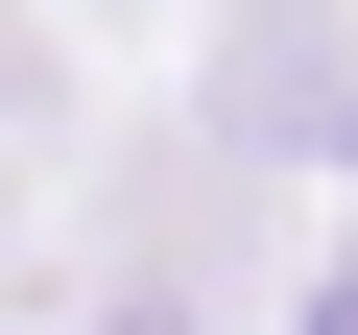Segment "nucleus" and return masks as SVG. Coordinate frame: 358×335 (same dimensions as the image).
Listing matches in <instances>:
<instances>
[{
    "mask_svg": "<svg viewBox=\"0 0 358 335\" xmlns=\"http://www.w3.org/2000/svg\"><path fill=\"white\" fill-rule=\"evenodd\" d=\"M96 335H192V311H167V287H120V311H96Z\"/></svg>",
    "mask_w": 358,
    "mask_h": 335,
    "instance_id": "f257e3e1",
    "label": "nucleus"
}]
</instances>
